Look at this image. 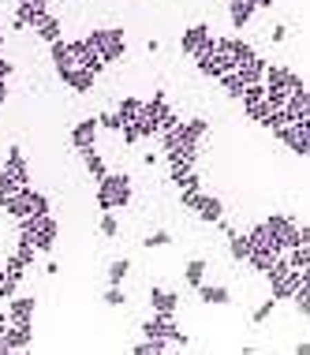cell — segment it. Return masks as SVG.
Masks as SVG:
<instances>
[{
	"instance_id": "8",
	"label": "cell",
	"mask_w": 310,
	"mask_h": 355,
	"mask_svg": "<svg viewBox=\"0 0 310 355\" xmlns=\"http://www.w3.org/2000/svg\"><path fill=\"white\" fill-rule=\"evenodd\" d=\"M57 232H60V229H57V221H52V217L45 213L41 221L34 224V232L26 236V240L34 243V251H38V254H49V251H52V243H57ZM19 236H23V232H19Z\"/></svg>"
},
{
	"instance_id": "7",
	"label": "cell",
	"mask_w": 310,
	"mask_h": 355,
	"mask_svg": "<svg viewBox=\"0 0 310 355\" xmlns=\"http://www.w3.org/2000/svg\"><path fill=\"white\" fill-rule=\"evenodd\" d=\"M68 49H71V64H75V68H86V71H94V75H101V71H105V60L97 57V49H90L86 38L68 41Z\"/></svg>"
},
{
	"instance_id": "21",
	"label": "cell",
	"mask_w": 310,
	"mask_h": 355,
	"mask_svg": "<svg viewBox=\"0 0 310 355\" xmlns=\"http://www.w3.org/2000/svg\"><path fill=\"white\" fill-rule=\"evenodd\" d=\"M266 64L269 60H262V57H254V60H247V64H240V68H235V75L243 79V83H262V75H266Z\"/></svg>"
},
{
	"instance_id": "18",
	"label": "cell",
	"mask_w": 310,
	"mask_h": 355,
	"mask_svg": "<svg viewBox=\"0 0 310 355\" xmlns=\"http://www.w3.org/2000/svg\"><path fill=\"white\" fill-rule=\"evenodd\" d=\"M195 213L202 217L206 224H217L224 217V206H221V198H213V195H202L198 198V206H195Z\"/></svg>"
},
{
	"instance_id": "45",
	"label": "cell",
	"mask_w": 310,
	"mask_h": 355,
	"mask_svg": "<svg viewBox=\"0 0 310 355\" xmlns=\"http://www.w3.org/2000/svg\"><path fill=\"white\" fill-rule=\"evenodd\" d=\"M101 232H105V236H116V232H120V224H116L113 209H105V213H101Z\"/></svg>"
},
{
	"instance_id": "35",
	"label": "cell",
	"mask_w": 310,
	"mask_h": 355,
	"mask_svg": "<svg viewBox=\"0 0 310 355\" xmlns=\"http://www.w3.org/2000/svg\"><path fill=\"white\" fill-rule=\"evenodd\" d=\"M127 273H131V262H127V258H116L113 266H108V285H124Z\"/></svg>"
},
{
	"instance_id": "28",
	"label": "cell",
	"mask_w": 310,
	"mask_h": 355,
	"mask_svg": "<svg viewBox=\"0 0 310 355\" xmlns=\"http://www.w3.org/2000/svg\"><path fill=\"white\" fill-rule=\"evenodd\" d=\"M79 153H83V161H86V172H90V176H94V180H101L105 176V161H101V153H97L94 146H90V150H79Z\"/></svg>"
},
{
	"instance_id": "33",
	"label": "cell",
	"mask_w": 310,
	"mask_h": 355,
	"mask_svg": "<svg viewBox=\"0 0 310 355\" xmlns=\"http://www.w3.org/2000/svg\"><path fill=\"white\" fill-rule=\"evenodd\" d=\"M49 49H52V64H57V71L60 68H75V64H71V49H68V41H64V38L52 41Z\"/></svg>"
},
{
	"instance_id": "38",
	"label": "cell",
	"mask_w": 310,
	"mask_h": 355,
	"mask_svg": "<svg viewBox=\"0 0 310 355\" xmlns=\"http://www.w3.org/2000/svg\"><path fill=\"white\" fill-rule=\"evenodd\" d=\"M30 213H38V217L49 213V195H41V191H34V187H30Z\"/></svg>"
},
{
	"instance_id": "23",
	"label": "cell",
	"mask_w": 310,
	"mask_h": 355,
	"mask_svg": "<svg viewBox=\"0 0 310 355\" xmlns=\"http://www.w3.org/2000/svg\"><path fill=\"white\" fill-rule=\"evenodd\" d=\"M296 71L284 68V64H266V75H262V86H288Z\"/></svg>"
},
{
	"instance_id": "47",
	"label": "cell",
	"mask_w": 310,
	"mask_h": 355,
	"mask_svg": "<svg viewBox=\"0 0 310 355\" xmlns=\"http://www.w3.org/2000/svg\"><path fill=\"white\" fill-rule=\"evenodd\" d=\"M12 71H15V64H12V60H4V52H0V79L8 83V79H12Z\"/></svg>"
},
{
	"instance_id": "44",
	"label": "cell",
	"mask_w": 310,
	"mask_h": 355,
	"mask_svg": "<svg viewBox=\"0 0 310 355\" xmlns=\"http://www.w3.org/2000/svg\"><path fill=\"white\" fill-rule=\"evenodd\" d=\"M198 198H202V191H180V202H184V209H191V213H195V206H198Z\"/></svg>"
},
{
	"instance_id": "25",
	"label": "cell",
	"mask_w": 310,
	"mask_h": 355,
	"mask_svg": "<svg viewBox=\"0 0 310 355\" xmlns=\"http://www.w3.org/2000/svg\"><path fill=\"white\" fill-rule=\"evenodd\" d=\"M198 296H202V303H213V307H224L228 299H232L224 285H206V280L198 285Z\"/></svg>"
},
{
	"instance_id": "15",
	"label": "cell",
	"mask_w": 310,
	"mask_h": 355,
	"mask_svg": "<svg viewBox=\"0 0 310 355\" xmlns=\"http://www.w3.org/2000/svg\"><path fill=\"white\" fill-rule=\"evenodd\" d=\"M165 161H168V169L172 165H195L198 161V142H176V146H168Z\"/></svg>"
},
{
	"instance_id": "42",
	"label": "cell",
	"mask_w": 310,
	"mask_h": 355,
	"mask_svg": "<svg viewBox=\"0 0 310 355\" xmlns=\"http://www.w3.org/2000/svg\"><path fill=\"white\" fill-rule=\"evenodd\" d=\"M124 303H127L124 288H120V285H108V292H105V307H124Z\"/></svg>"
},
{
	"instance_id": "17",
	"label": "cell",
	"mask_w": 310,
	"mask_h": 355,
	"mask_svg": "<svg viewBox=\"0 0 310 355\" xmlns=\"http://www.w3.org/2000/svg\"><path fill=\"white\" fill-rule=\"evenodd\" d=\"M150 307H153V314H176L180 296L165 292V288H150Z\"/></svg>"
},
{
	"instance_id": "37",
	"label": "cell",
	"mask_w": 310,
	"mask_h": 355,
	"mask_svg": "<svg viewBox=\"0 0 310 355\" xmlns=\"http://www.w3.org/2000/svg\"><path fill=\"white\" fill-rule=\"evenodd\" d=\"M135 127H139V139H153V135H161V127H157V120H153V116H139V120H135Z\"/></svg>"
},
{
	"instance_id": "41",
	"label": "cell",
	"mask_w": 310,
	"mask_h": 355,
	"mask_svg": "<svg viewBox=\"0 0 310 355\" xmlns=\"http://www.w3.org/2000/svg\"><path fill=\"white\" fill-rule=\"evenodd\" d=\"M277 307H280V303H277V299H273V296H269V299H266V303H262V307H258V311H254V314H251V322H254V325H262V322H266V318H269L273 311H277Z\"/></svg>"
},
{
	"instance_id": "43",
	"label": "cell",
	"mask_w": 310,
	"mask_h": 355,
	"mask_svg": "<svg viewBox=\"0 0 310 355\" xmlns=\"http://www.w3.org/2000/svg\"><path fill=\"white\" fill-rule=\"evenodd\" d=\"M168 243H172V236L165 232V229H161V232H150V236H146V243H142V247H168Z\"/></svg>"
},
{
	"instance_id": "16",
	"label": "cell",
	"mask_w": 310,
	"mask_h": 355,
	"mask_svg": "<svg viewBox=\"0 0 310 355\" xmlns=\"http://www.w3.org/2000/svg\"><path fill=\"white\" fill-rule=\"evenodd\" d=\"M254 12H258V8H254V0H232V4H228V19H232L235 30H243V26L254 19Z\"/></svg>"
},
{
	"instance_id": "39",
	"label": "cell",
	"mask_w": 310,
	"mask_h": 355,
	"mask_svg": "<svg viewBox=\"0 0 310 355\" xmlns=\"http://www.w3.org/2000/svg\"><path fill=\"white\" fill-rule=\"evenodd\" d=\"M4 165H8V169H15V172H30V169H26V157H23V150H19V146H12V150H8Z\"/></svg>"
},
{
	"instance_id": "22",
	"label": "cell",
	"mask_w": 310,
	"mask_h": 355,
	"mask_svg": "<svg viewBox=\"0 0 310 355\" xmlns=\"http://www.w3.org/2000/svg\"><path fill=\"white\" fill-rule=\"evenodd\" d=\"M34 34H38V38L45 41V45H52V41H60V19H52V15H41L38 23H34Z\"/></svg>"
},
{
	"instance_id": "24",
	"label": "cell",
	"mask_w": 310,
	"mask_h": 355,
	"mask_svg": "<svg viewBox=\"0 0 310 355\" xmlns=\"http://www.w3.org/2000/svg\"><path fill=\"white\" fill-rule=\"evenodd\" d=\"M228 57H232V64H235V68H240V64L254 60L258 52H254V45H247L243 38H228Z\"/></svg>"
},
{
	"instance_id": "5",
	"label": "cell",
	"mask_w": 310,
	"mask_h": 355,
	"mask_svg": "<svg viewBox=\"0 0 310 355\" xmlns=\"http://www.w3.org/2000/svg\"><path fill=\"white\" fill-rule=\"evenodd\" d=\"M180 49H184V57H191V60H195L198 52L213 49V34H209V26H206V23L187 26V30L180 34Z\"/></svg>"
},
{
	"instance_id": "12",
	"label": "cell",
	"mask_w": 310,
	"mask_h": 355,
	"mask_svg": "<svg viewBox=\"0 0 310 355\" xmlns=\"http://www.w3.org/2000/svg\"><path fill=\"white\" fill-rule=\"evenodd\" d=\"M209 131V120H202V116H195V120H180L176 127H172V135H176V142H202V135Z\"/></svg>"
},
{
	"instance_id": "3",
	"label": "cell",
	"mask_w": 310,
	"mask_h": 355,
	"mask_svg": "<svg viewBox=\"0 0 310 355\" xmlns=\"http://www.w3.org/2000/svg\"><path fill=\"white\" fill-rule=\"evenodd\" d=\"M86 41H90V49H97V57L105 60V68L116 64L127 52V41H124L120 26H113V30H94V34H86Z\"/></svg>"
},
{
	"instance_id": "49",
	"label": "cell",
	"mask_w": 310,
	"mask_h": 355,
	"mask_svg": "<svg viewBox=\"0 0 310 355\" xmlns=\"http://www.w3.org/2000/svg\"><path fill=\"white\" fill-rule=\"evenodd\" d=\"M4 102H8V83L0 79V105H4Z\"/></svg>"
},
{
	"instance_id": "40",
	"label": "cell",
	"mask_w": 310,
	"mask_h": 355,
	"mask_svg": "<svg viewBox=\"0 0 310 355\" xmlns=\"http://www.w3.org/2000/svg\"><path fill=\"white\" fill-rule=\"evenodd\" d=\"M94 120H97L101 131H120V127H124V120H120L116 113H101V116H94Z\"/></svg>"
},
{
	"instance_id": "26",
	"label": "cell",
	"mask_w": 310,
	"mask_h": 355,
	"mask_svg": "<svg viewBox=\"0 0 310 355\" xmlns=\"http://www.w3.org/2000/svg\"><path fill=\"white\" fill-rule=\"evenodd\" d=\"M168 113V102H165V90H157V94L150 97V102H142V116H153L157 120V127H161V116Z\"/></svg>"
},
{
	"instance_id": "46",
	"label": "cell",
	"mask_w": 310,
	"mask_h": 355,
	"mask_svg": "<svg viewBox=\"0 0 310 355\" xmlns=\"http://www.w3.org/2000/svg\"><path fill=\"white\" fill-rule=\"evenodd\" d=\"M120 135H124L127 146H131V142H139V127H135V120H131V124H124V127H120Z\"/></svg>"
},
{
	"instance_id": "34",
	"label": "cell",
	"mask_w": 310,
	"mask_h": 355,
	"mask_svg": "<svg viewBox=\"0 0 310 355\" xmlns=\"http://www.w3.org/2000/svg\"><path fill=\"white\" fill-rule=\"evenodd\" d=\"M247 236V243H251V251H258V247H269V232H266V224H254L251 232H243ZM273 251V247H269Z\"/></svg>"
},
{
	"instance_id": "27",
	"label": "cell",
	"mask_w": 310,
	"mask_h": 355,
	"mask_svg": "<svg viewBox=\"0 0 310 355\" xmlns=\"http://www.w3.org/2000/svg\"><path fill=\"white\" fill-rule=\"evenodd\" d=\"M217 83H221V86H224V94H228V97H235V102H240L243 90H247V83H243V79L235 75V71H224V75L217 79Z\"/></svg>"
},
{
	"instance_id": "2",
	"label": "cell",
	"mask_w": 310,
	"mask_h": 355,
	"mask_svg": "<svg viewBox=\"0 0 310 355\" xmlns=\"http://www.w3.org/2000/svg\"><path fill=\"white\" fill-rule=\"evenodd\" d=\"M131 206V176L127 172H105L97 180V209H124Z\"/></svg>"
},
{
	"instance_id": "19",
	"label": "cell",
	"mask_w": 310,
	"mask_h": 355,
	"mask_svg": "<svg viewBox=\"0 0 310 355\" xmlns=\"http://www.w3.org/2000/svg\"><path fill=\"white\" fill-rule=\"evenodd\" d=\"M26 184H30V172H15V169L4 165V172H0V198L12 195V191H19V187H26Z\"/></svg>"
},
{
	"instance_id": "50",
	"label": "cell",
	"mask_w": 310,
	"mask_h": 355,
	"mask_svg": "<svg viewBox=\"0 0 310 355\" xmlns=\"http://www.w3.org/2000/svg\"><path fill=\"white\" fill-rule=\"evenodd\" d=\"M254 8H258V12L262 8H273V0H254Z\"/></svg>"
},
{
	"instance_id": "20",
	"label": "cell",
	"mask_w": 310,
	"mask_h": 355,
	"mask_svg": "<svg viewBox=\"0 0 310 355\" xmlns=\"http://www.w3.org/2000/svg\"><path fill=\"white\" fill-rule=\"evenodd\" d=\"M172 184H176L180 191H195L202 180H198L195 165H172Z\"/></svg>"
},
{
	"instance_id": "52",
	"label": "cell",
	"mask_w": 310,
	"mask_h": 355,
	"mask_svg": "<svg viewBox=\"0 0 310 355\" xmlns=\"http://www.w3.org/2000/svg\"><path fill=\"white\" fill-rule=\"evenodd\" d=\"M0 52H4V34H0Z\"/></svg>"
},
{
	"instance_id": "30",
	"label": "cell",
	"mask_w": 310,
	"mask_h": 355,
	"mask_svg": "<svg viewBox=\"0 0 310 355\" xmlns=\"http://www.w3.org/2000/svg\"><path fill=\"white\" fill-rule=\"evenodd\" d=\"M247 251H251V243H247V236H243V232H232V236H228V254H232L235 262L247 258Z\"/></svg>"
},
{
	"instance_id": "31",
	"label": "cell",
	"mask_w": 310,
	"mask_h": 355,
	"mask_svg": "<svg viewBox=\"0 0 310 355\" xmlns=\"http://www.w3.org/2000/svg\"><path fill=\"white\" fill-rule=\"evenodd\" d=\"M4 277H8V280H15V285H19V280L26 277V266H23L19 254H8V258H4Z\"/></svg>"
},
{
	"instance_id": "1",
	"label": "cell",
	"mask_w": 310,
	"mask_h": 355,
	"mask_svg": "<svg viewBox=\"0 0 310 355\" xmlns=\"http://www.w3.org/2000/svg\"><path fill=\"white\" fill-rule=\"evenodd\" d=\"M262 224H266L269 247L277 251V254H284L288 247H299V243H307V247H310V229H299L288 213H269Z\"/></svg>"
},
{
	"instance_id": "51",
	"label": "cell",
	"mask_w": 310,
	"mask_h": 355,
	"mask_svg": "<svg viewBox=\"0 0 310 355\" xmlns=\"http://www.w3.org/2000/svg\"><path fill=\"white\" fill-rule=\"evenodd\" d=\"M8 329V311H0V333Z\"/></svg>"
},
{
	"instance_id": "13",
	"label": "cell",
	"mask_w": 310,
	"mask_h": 355,
	"mask_svg": "<svg viewBox=\"0 0 310 355\" xmlns=\"http://www.w3.org/2000/svg\"><path fill=\"white\" fill-rule=\"evenodd\" d=\"M97 131H101V127H97L94 116H90V120H79L75 127H71V146H75V150H90V146H94V139H97Z\"/></svg>"
},
{
	"instance_id": "4",
	"label": "cell",
	"mask_w": 310,
	"mask_h": 355,
	"mask_svg": "<svg viewBox=\"0 0 310 355\" xmlns=\"http://www.w3.org/2000/svg\"><path fill=\"white\" fill-rule=\"evenodd\" d=\"M273 139L284 142L296 157H310V116L296 124H284V127H273Z\"/></svg>"
},
{
	"instance_id": "11",
	"label": "cell",
	"mask_w": 310,
	"mask_h": 355,
	"mask_svg": "<svg viewBox=\"0 0 310 355\" xmlns=\"http://www.w3.org/2000/svg\"><path fill=\"white\" fill-rule=\"evenodd\" d=\"M34 311H38V303H34L30 296L15 292L12 299H8V322H34Z\"/></svg>"
},
{
	"instance_id": "29",
	"label": "cell",
	"mask_w": 310,
	"mask_h": 355,
	"mask_svg": "<svg viewBox=\"0 0 310 355\" xmlns=\"http://www.w3.org/2000/svg\"><path fill=\"white\" fill-rule=\"evenodd\" d=\"M116 116H120L124 124L139 120V116H142V102H139V97H124V102H120V108H116Z\"/></svg>"
},
{
	"instance_id": "9",
	"label": "cell",
	"mask_w": 310,
	"mask_h": 355,
	"mask_svg": "<svg viewBox=\"0 0 310 355\" xmlns=\"http://www.w3.org/2000/svg\"><path fill=\"white\" fill-rule=\"evenodd\" d=\"M0 336H4V348L8 352H23V348H30V344H34V325L30 322H8V329Z\"/></svg>"
},
{
	"instance_id": "10",
	"label": "cell",
	"mask_w": 310,
	"mask_h": 355,
	"mask_svg": "<svg viewBox=\"0 0 310 355\" xmlns=\"http://www.w3.org/2000/svg\"><path fill=\"white\" fill-rule=\"evenodd\" d=\"M57 75H60V83L71 86L75 94H90V90H94V79H97L94 71H86V68H60Z\"/></svg>"
},
{
	"instance_id": "32",
	"label": "cell",
	"mask_w": 310,
	"mask_h": 355,
	"mask_svg": "<svg viewBox=\"0 0 310 355\" xmlns=\"http://www.w3.org/2000/svg\"><path fill=\"white\" fill-rule=\"evenodd\" d=\"M184 277H187V285H191V288H198V285L206 280V262H202V258H191V262H187V269H184Z\"/></svg>"
},
{
	"instance_id": "36",
	"label": "cell",
	"mask_w": 310,
	"mask_h": 355,
	"mask_svg": "<svg viewBox=\"0 0 310 355\" xmlns=\"http://www.w3.org/2000/svg\"><path fill=\"white\" fill-rule=\"evenodd\" d=\"M15 254L23 258V266H34V258H38V251H34V243L26 240V236H19V243H15Z\"/></svg>"
},
{
	"instance_id": "6",
	"label": "cell",
	"mask_w": 310,
	"mask_h": 355,
	"mask_svg": "<svg viewBox=\"0 0 310 355\" xmlns=\"http://www.w3.org/2000/svg\"><path fill=\"white\" fill-rule=\"evenodd\" d=\"M195 68H198V75H206V79H221L224 71H235V64H232L228 52L206 49V52H198V57H195Z\"/></svg>"
},
{
	"instance_id": "48",
	"label": "cell",
	"mask_w": 310,
	"mask_h": 355,
	"mask_svg": "<svg viewBox=\"0 0 310 355\" xmlns=\"http://www.w3.org/2000/svg\"><path fill=\"white\" fill-rule=\"evenodd\" d=\"M269 38H273V41H284V38H288V26H284V23H277V26L269 30Z\"/></svg>"
},
{
	"instance_id": "14",
	"label": "cell",
	"mask_w": 310,
	"mask_h": 355,
	"mask_svg": "<svg viewBox=\"0 0 310 355\" xmlns=\"http://www.w3.org/2000/svg\"><path fill=\"white\" fill-rule=\"evenodd\" d=\"M49 0H15V15L26 23V30H34V23L41 19V15H49Z\"/></svg>"
}]
</instances>
